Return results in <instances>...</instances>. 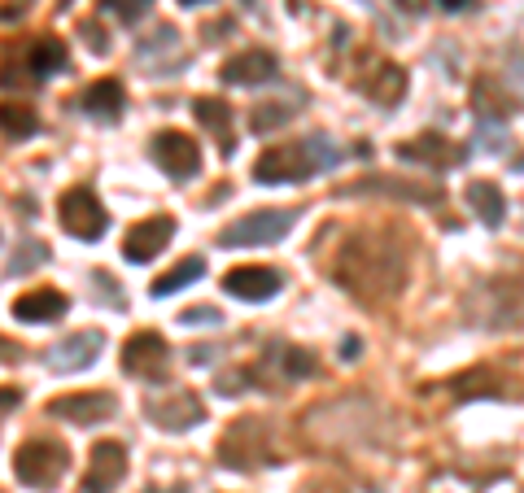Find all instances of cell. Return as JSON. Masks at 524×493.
Segmentation results:
<instances>
[{
	"instance_id": "cell-34",
	"label": "cell",
	"mask_w": 524,
	"mask_h": 493,
	"mask_svg": "<svg viewBox=\"0 0 524 493\" xmlns=\"http://www.w3.org/2000/svg\"><path fill=\"white\" fill-rule=\"evenodd\" d=\"M424 5H428V0H407V9H411V14H420Z\"/></svg>"
},
{
	"instance_id": "cell-30",
	"label": "cell",
	"mask_w": 524,
	"mask_h": 493,
	"mask_svg": "<svg viewBox=\"0 0 524 493\" xmlns=\"http://www.w3.org/2000/svg\"><path fill=\"white\" fill-rule=\"evenodd\" d=\"M289 376H315V358L306 350H289Z\"/></svg>"
},
{
	"instance_id": "cell-26",
	"label": "cell",
	"mask_w": 524,
	"mask_h": 493,
	"mask_svg": "<svg viewBox=\"0 0 524 493\" xmlns=\"http://www.w3.org/2000/svg\"><path fill=\"white\" fill-rule=\"evenodd\" d=\"M0 131L14 140H27L40 131V118H35V110H27V105H0Z\"/></svg>"
},
{
	"instance_id": "cell-7",
	"label": "cell",
	"mask_w": 524,
	"mask_h": 493,
	"mask_svg": "<svg viewBox=\"0 0 524 493\" xmlns=\"http://www.w3.org/2000/svg\"><path fill=\"white\" fill-rule=\"evenodd\" d=\"M127 476V446L123 441H97L88 454V472H83L79 493H114Z\"/></svg>"
},
{
	"instance_id": "cell-32",
	"label": "cell",
	"mask_w": 524,
	"mask_h": 493,
	"mask_svg": "<svg viewBox=\"0 0 524 493\" xmlns=\"http://www.w3.org/2000/svg\"><path fill=\"white\" fill-rule=\"evenodd\" d=\"M22 358V345H14L9 336H0V363H18Z\"/></svg>"
},
{
	"instance_id": "cell-31",
	"label": "cell",
	"mask_w": 524,
	"mask_h": 493,
	"mask_svg": "<svg viewBox=\"0 0 524 493\" xmlns=\"http://www.w3.org/2000/svg\"><path fill=\"white\" fill-rule=\"evenodd\" d=\"M14 406H22V389H14V384H0V415H9Z\"/></svg>"
},
{
	"instance_id": "cell-3",
	"label": "cell",
	"mask_w": 524,
	"mask_h": 493,
	"mask_svg": "<svg viewBox=\"0 0 524 493\" xmlns=\"http://www.w3.org/2000/svg\"><path fill=\"white\" fill-rule=\"evenodd\" d=\"M297 214L293 210H254V214H241L236 223H228L219 232V245L223 249H258V245H276V240L289 236Z\"/></svg>"
},
{
	"instance_id": "cell-13",
	"label": "cell",
	"mask_w": 524,
	"mask_h": 493,
	"mask_svg": "<svg viewBox=\"0 0 524 493\" xmlns=\"http://www.w3.org/2000/svg\"><path fill=\"white\" fill-rule=\"evenodd\" d=\"M171 236H175V219H166V214L136 223V227H131V232L123 236V258H127V262H153L166 245H171Z\"/></svg>"
},
{
	"instance_id": "cell-10",
	"label": "cell",
	"mask_w": 524,
	"mask_h": 493,
	"mask_svg": "<svg viewBox=\"0 0 524 493\" xmlns=\"http://www.w3.org/2000/svg\"><path fill=\"white\" fill-rule=\"evenodd\" d=\"M153 162L162 166L171 179H193L201 171V153H197V140L184 136V131H158L153 136Z\"/></svg>"
},
{
	"instance_id": "cell-14",
	"label": "cell",
	"mask_w": 524,
	"mask_h": 493,
	"mask_svg": "<svg viewBox=\"0 0 524 493\" xmlns=\"http://www.w3.org/2000/svg\"><path fill=\"white\" fill-rule=\"evenodd\" d=\"M468 96H472V110L481 123H507L516 114V96L507 92V83L498 75H476Z\"/></svg>"
},
{
	"instance_id": "cell-16",
	"label": "cell",
	"mask_w": 524,
	"mask_h": 493,
	"mask_svg": "<svg viewBox=\"0 0 524 493\" xmlns=\"http://www.w3.org/2000/svg\"><path fill=\"white\" fill-rule=\"evenodd\" d=\"M118 363H123L127 376H158L166 367V341L158 332H136L127 336L123 354H118Z\"/></svg>"
},
{
	"instance_id": "cell-5",
	"label": "cell",
	"mask_w": 524,
	"mask_h": 493,
	"mask_svg": "<svg viewBox=\"0 0 524 493\" xmlns=\"http://www.w3.org/2000/svg\"><path fill=\"white\" fill-rule=\"evenodd\" d=\"M315 175V158L306 144H271L258 153L254 179L258 184H302Z\"/></svg>"
},
{
	"instance_id": "cell-20",
	"label": "cell",
	"mask_w": 524,
	"mask_h": 493,
	"mask_svg": "<svg viewBox=\"0 0 524 493\" xmlns=\"http://www.w3.org/2000/svg\"><path fill=\"white\" fill-rule=\"evenodd\" d=\"M363 96L367 101H376V105H398L402 96H407V70L402 66H393V62H380L372 75L363 79Z\"/></svg>"
},
{
	"instance_id": "cell-9",
	"label": "cell",
	"mask_w": 524,
	"mask_h": 493,
	"mask_svg": "<svg viewBox=\"0 0 524 493\" xmlns=\"http://www.w3.org/2000/svg\"><path fill=\"white\" fill-rule=\"evenodd\" d=\"M284 288V275L276 267H262V262H249V267H232L223 275V293L236 297V302H271Z\"/></svg>"
},
{
	"instance_id": "cell-17",
	"label": "cell",
	"mask_w": 524,
	"mask_h": 493,
	"mask_svg": "<svg viewBox=\"0 0 524 493\" xmlns=\"http://www.w3.org/2000/svg\"><path fill=\"white\" fill-rule=\"evenodd\" d=\"M350 192H376V197L415 201V206H442V188L415 184V179H393V175H372V179H363V184H354Z\"/></svg>"
},
{
	"instance_id": "cell-18",
	"label": "cell",
	"mask_w": 524,
	"mask_h": 493,
	"mask_svg": "<svg viewBox=\"0 0 524 493\" xmlns=\"http://www.w3.org/2000/svg\"><path fill=\"white\" fill-rule=\"evenodd\" d=\"M66 310H70V302L57 288H31V293L14 297V319H22V323H53V319H62Z\"/></svg>"
},
{
	"instance_id": "cell-22",
	"label": "cell",
	"mask_w": 524,
	"mask_h": 493,
	"mask_svg": "<svg viewBox=\"0 0 524 493\" xmlns=\"http://www.w3.org/2000/svg\"><path fill=\"white\" fill-rule=\"evenodd\" d=\"M127 110V92L118 79H97L88 92H83V114L92 118H118Z\"/></svg>"
},
{
	"instance_id": "cell-1",
	"label": "cell",
	"mask_w": 524,
	"mask_h": 493,
	"mask_svg": "<svg viewBox=\"0 0 524 493\" xmlns=\"http://www.w3.org/2000/svg\"><path fill=\"white\" fill-rule=\"evenodd\" d=\"M332 275L345 293L363 297V302H385L407 280V262H402V249L380 245L376 236H350L332 262Z\"/></svg>"
},
{
	"instance_id": "cell-24",
	"label": "cell",
	"mask_w": 524,
	"mask_h": 493,
	"mask_svg": "<svg viewBox=\"0 0 524 493\" xmlns=\"http://www.w3.org/2000/svg\"><path fill=\"white\" fill-rule=\"evenodd\" d=\"M193 114H197V123H201V127H210L214 136L223 140L219 149H223V153H232V110H228V105L214 101V96H197V101H193Z\"/></svg>"
},
{
	"instance_id": "cell-23",
	"label": "cell",
	"mask_w": 524,
	"mask_h": 493,
	"mask_svg": "<svg viewBox=\"0 0 524 493\" xmlns=\"http://www.w3.org/2000/svg\"><path fill=\"white\" fill-rule=\"evenodd\" d=\"M66 62H70L66 40H57V35H40V40L31 44V53H27V66H31L35 79L57 75V70H66Z\"/></svg>"
},
{
	"instance_id": "cell-19",
	"label": "cell",
	"mask_w": 524,
	"mask_h": 493,
	"mask_svg": "<svg viewBox=\"0 0 524 493\" xmlns=\"http://www.w3.org/2000/svg\"><path fill=\"white\" fill-rule=\"evenodd\" d=\"M463 197H468V210H472L485 227H503V219H507V197H503V188H498L494 179H472Z\"/></svg>"
},
{
	"instance_id": "cell-25",
	"label": "cell",
	"mask_w": 524,
	"mask_h": 493,
	"mask_svg": "<svg viewBox=\"0 0 524 493\" xmlns=\"http://www.w3.org/2000/svg\"><path fill=\"white\" fill-rule=\"evenodd\" d=\"M201 275H206V258H184V262H175L166 275H158V280L149 284V293L153 297H171V293H180V288L197 284Z\"/></svg>"
},
{
	"instance_id": "cell-11",
	"label": "cell",
	"mask_w": 524,
	"mask_h": 493,
	"mask_svg": "<svg viewBox=\"0 0 524 493\" xmlns=\"http://www.w3.org/2000/svg\"><path fill=\"white\" fill-rule=\"evenodd\" d=\"M101 345H105V336H101V332H75V336L57 341L53 350L44 354V367H49L53 376H70V371H83V367L97 363Z\"/></svg>"
},
{
	"instance_id": "cell-29",
	"label": "cell",
	"mask_w": 524,
	"mask_h": 493,
	"mask_svg": "<svg viewBox=\"0 0 524 493\" xmlns=\"http://www.w3.org/2000/svg\"><path fill=\"white\" fill-rule=\"evenodd\" d=\"M184 328H210V323H219V310L214 306H188L184 315H180Z\"/></svg>"
},
{
	"instance_id": "cell-35",
	"label": "cell",
	"mask_w": 524,
	"mask_h": 493,
	"mask_svg": "<svg viewBox=\"0 0 524 493\" xmlns=\"http://www.w3.org/2000/svg\"><path fill=\"white\" fill-rule=\"evenodd\" d=\"M184 5H201V0H184Z\"/></svg>"
},
{
	"instance_id": "cell-27",
	"label": "cell",
	"mask_w": 524,
	"mask_h": 493,
	"mask_svg": "<svg viewBox=\"0 0 524 493\" xmlns=\"http://www.w3.org/2000/svg\"><path fill=\"white\" fill-rule=\"evenodd\" d=\"M289 118H293L289 105H258L254 118H249V127H254L258 136H267V131H276V127L289 123Z\"/></svg>"
},
{
	"instance_id": "cell-4",
	"label": "cell",
	"mask_w": 524,
	"mask_h": 493,
	"mask_svg": "<svg viewBox=\"0 0 524 493\" xmlns=\"http://www.w3.org/2000/svg\"><path fill=\"white\" fill-rule=\"evenodd\" d=\"M57 219L75 240H101L105 227H110V214H105L101 197L92 188H66L62 201H57Z\"/></svg>"
},
{
	"instance_id": "cell-21",
	"label": "cell",
	"mask_w": 524,
	"mask_h": 493,
	"mask_svg": "<svg viewBox=\"0 0 524 493\" xmlns=\"http://www.w3.org/2000/svg\"><path fill=\"white\" fill-rule=\"evenodd\" d=\"M398 158L420 162V166H455L463 153H459L446 136H415V140H407V144H398Z\"/></svg>"
},
{
	"instance_id": "cell-15",
	"label": "cell",
	"mask_w": 524,
	"mask_h": 493,
	"mask_svg": "<svg viewBox=\"0 0 524 493\" xmlns=\"http://www.w3.org/2000/svg\"><path fill=\"white\" fill-rule=\"evenodd\" d=\"M280 75V62L271 53H262V48H249V53H236L223 62L219 79L232 83V88H254V83H271Z\"/></svg>"
},
{
	"instance_id": "cell-28",
	"label": "cell",
	"mask_w": 524,
	"mask_h": 493,
	"mask_svg": "<svg viewBox=\"0 0 524 493\" xmlns=\"http://www.w3.org/2000/svg\"><path fill=\"white\" fill-rule=\"evenodd\" d=\"M40 262H49V249H44L40 240H31V245H22V254L9 258V275H27L40 267Z\"/></svg>"
},
{
	"instance_id": "cell-33",
	"label": "cell",
	"mask_w": 524,
	"mask_h": 493,
	"mask_svg": "<svg viewBox=\"0 0 524 493\" xmlns=\"http://www.w3.org/2000/svg\"><path fill=\"white\" fill-rule=\"evenodd\" d=\"M442 9H450V14H463V9H476V0H437Z\"/></svg>"
},
{
	"instance_id": "cell-6",
	"label": "cell",
	"mask_w": 524,
	"mask_h": 493,
	"mask_svg": "<svg viewBox=\"0 0 524 493\" xmlns=\"http://www.w3.org/2000/svg\"><path fill=\"white\" fill-rule=\"evenodd\" d=\"M44 411H49V419H62V424L97 428V424H105V419H114L118 402H114V393L88 389V393H66V398H53Z\"/></svg>"
},
{
	"instance_id": "cell-12",
	"label": "cell",
	"mask_w": 524,
	"mask_h": 493,
	"mask_svg": "<svg viewBox=\"0 0 524 493\" xmlns=\"http://www.w3.org/2000/svg\"><path fill=\"white\" fill-rule=\"evenodd\" d=\"M219 454H223V467H254L262 454H267V441H262V424L258 419H236L228 428V437L219 441Z\"/></svg>"
},
{
	"instance_id": "cell-2",
	"label": "cell",
	"mask_w": 524,
	"mask_h": 493,
	"mask_svg": "<svg viewBox=\"0 0 524 493\" xmlns=\"http://www.w3.org/2000/svg\"><path fill=\"white\" fill-rule=\"evenodd\" d=\"M66 467H70V450L62 441H49V437L22 441L18 454H14V476L27 489H53L57 480L66 476Z\"/></svg>"
},
{
	"instance_id": "cell-8",
	"label": "cell",
	"mask_w": 524,
	"mask_h": 493,
	"mask_svg": "<svg viewBox=\"0 0 524 493\" xmlns=\"http://www.w3.org/2000/svg\"><path fill=\"white\" fill-rule=\"evenodd\" d=\"M145 415L162 432H188V428L206 424V402L197 393H166V398H149Z\"/></svg>"
}]
</instances>
